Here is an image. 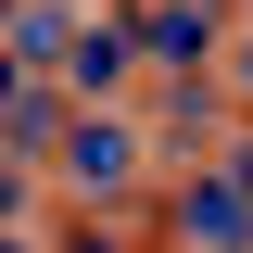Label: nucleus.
Segmentation results:
<instances>
[{
  "label": "nucleus",
  "instance_id": "f257e3e1",
  "mask_svg": "<svg viewBox=\"0 0 253 253\" xmlns=\"http://www.w3.org/2000/svg\"><path fill=\"white\" fill-rule=\"evenodd\" d=\"M177 228H190L203 253H241V241H253V203H241L228 177H203V190H177Z\"/></svg>",
  "mask_w": 253,
  "mask_h": 253
},
{
  "label": "nucleus",
  "instance_id": "f03ea898",
  "mask_svg": "<svg viewBox=\"0 0 253 253\" xmlns=\"http://www.w3.org/2000/svg\"><path fill=\"white\" fill-rule=\"evenodd\" d=\"M63 165H76V177H89V190H126V177H139V139H126L114 114H89V126H76V139H63Z\"/></svg>",
  "mask_w": 253,
  "mask_h": 253
},
{
  "label": "nucleus",
  "instance_id": "7ed1b4c3",
  "mask_svg": "<svg viewBox=\"0 0 253 253\" xmlns=\"http://www.w3.org/2000/svg\"><path fill=\"white\" fill-rule=\"evenodd\" d=\"M241 101H253V38H241Z\"/></svg>",
  "mask_w": 253,
  "mask_h": 253
}]
</instances>
